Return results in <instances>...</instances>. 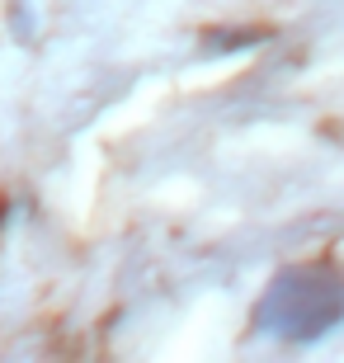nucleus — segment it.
Here are the masks:
<instances>
[{
    "label": "nucleus",
    "instance_id": "nucleus-1",
    "mask_svg": "<svg viewBox=\"0 0 344 363\" xmlns=\"http://www.w3.org/2000/svg\"><path fill=\"white\" fill-rule=\"evenodd\" d=\"M340 316H344V283L335 274H316V269L278 274L269 297L255 307L260 330L288 340H311L321 330H331Z\"/></svg>",
    "mask_w": 344,
    "mask_h": 363
}]
</instances>
